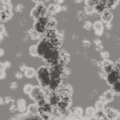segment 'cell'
I'll list each match as a JSON object with an SVG mask.
<instances>
[{
    "mask_svg": "<svg viewBox=\"0 0 120 120\" xmlns=\"http://www.w3.org/2000/svg\"><path fill=\"white\" fill-rule=\"evenodd\" d=\"M119 117H120V112H119Z\"/></svg>",
    "mask_w": 120,
    "mask_h": 120,
    "instance_id": "30",
    "label": "cell"
},
{
    "mask_svg": "<svg viewBox=\"0 0 120 120\" xmlns=\"http://www.w3.org/2000/svg\"><path fill=\"white\" fill-rule=\"evenodd\" d=\"M57 106H58L59 109H62V110L66 109L68 107V100H67V98H61V100H60V102H59V104Z\"/></svg>",
    "mask_w": 120,
    "mask_h": 120,
    "instance_id": "14",
    "label": "cell"
},
{
    "mask_svg": "<svg viewBox=\"0 0 120 120\" xmlns=\"http://www.w3.org/2000/svg\"><path fill=\"white\" fill-rule=\"evenodd\" d=\"M99 1L100 0H89L88 2H86V4H87V6L88 7H90V8H95L98 3H99Z\"/></svg>",
    "mask_w": 120,
    "mask_h": 120,
    "instance_id": "19",
    "label": "cell"
},
{
    "mask_svg": "<svg viewBox=\"0 0 120 120\" xmlns=\"http://www.w3.org/2000/svg\"><path fill=\"white\" fill-rule=\"evenodd\" d=\"M93 28H94L96 34L100 35L102 33V31H103V23H102V22L101 21H96L94 22V24H93Z\"/></svg>",
    "mask_w": 120,
    "mask_h": 120,
    "instance_id": "9",
    "label": "cell"
},
{
    "mask_svg": "<svg viewBox=\"0 0 120 120\" xmlns=\"http://www.w3.org/2000/svg\"><path fill=\"white\" fill-rule=\"evenodd\" d=\"M56 1H57L58 3H63V2H64V0H56Z\"/></svg>",
    "mask_w": 120,
    "mask_h": 120,
    "instance_id": "25",
    "label": "cell"
},
{
    "mask_svg": "<svg viewBox=\"0 0 120 120\" xmlns=\"http://www.w3.org/2000/svg\"><path fill=\"white\" fill-rule=\"evenodd\" d=\"M60 100H61V98H60V97H59L57 94L52 93V94L49 95L48 102L50 103L51 106H56V105H58L59 102H60Z\"/></svg>",
    "mask_w": 120,
    "mask_h": 120,
    "instance_id": "7",
    "label": "cell"
},
{
    "mask_svg": "<svg viewBox=\"0 0 120 120\" xmlns=\"http://www.w3.org/2000/svg\"><path fill=\"white\" fill-rule=\"evenodd\" d=\"M49 24V21L47 18H45L44 16L43 17H40L39 19H38L34 24V30H36L38 34L40 33H43L46 26Z\"/></svg>",
    "mask_w": 120,
    "mask_h": 120,
    "instance_id": "2",
    "label": "cell"
},
{
    "mask_svg": "<svg viewBox=\"0 0 120 120\" xmlns=\"http://www.w3.org/2000/svg\"><path fill=\"white\" fill-rule=\"evenodd\" d=\"M117 68H118V69H119V70H120V63H119V64H118V66H117Z\"/></svg>",
    "mask_w": 120,
    "mask_h": 120,
    "instance_id": "27",
    "label": "cell"
},
{
    "mask_svg": "<svg viewBox=\"0 0 120 120\" xmlns=\"http://www.w3.org/2000/svg\"><path fill=\"white\" fill-rule=\"evenodd\" d=\"M29 52H30V53H31L32 55H34V56L38 55V46H37V45H33V46H31V47H30V49H29Z\"/></svg>",
    "mask_w": 120,
    "mask_h": 120,
    "instance_id": "18",
    "label": "cell"
},
{
    "mask_svg": "<svg viewBox=\"0 0 120 120\" xmlns=\"http://www.w3.org/2000/svg\"><path fill=\"white\" fill-rule=\"evenodd\" d=\"M1 3L4 6H8L9 4V0H1Z\"/></svg>",
    "mask_w": 120,
    "mask_h": 120,
    "instance_id": "22",
    "label": "cell"
},
{
    "mask_svg": "<svg viewBox=\"0 0 120 120\" xmlns=\"http://www.w3.org/2000/svg\"><path fill=\"white\" fill-rule=\"evenodd\" d=\"M104 109H105V103H103L100 100L96 102V110L97 111H104Z\"/></svg>",
    "mask_w": 120,
    "mask_h": 120,
    "instance_id": "16",
    "label": "cell"
},
{
    "mask_svg": "<svg viewBox=\"0 0 120 120\" xmlns=\"http://www.w3.org/2000/svg\"><path fill=\"white\" fill-rule=\"evenodd\" d=\"M116 4H117V0H108L106 7H108V8H112V7H114Z\"/></svg>",
    "mask_w": 120,
    "mask_h": 120,
    "instance_id": "21",
    "label": "cell"
},
{
    "mask_svg": "<svg viewBox=\"0 0 120 120\" xmlns=\"http://www.w3.org/2000/svg\"><path fill=\"white\" fill-rule=\"evenodd\" d=\"M105 115L110 119V120H115L119 118V112H117L115 110L112 108H108L105 110Z\"/></svg>",
    "mask_w": 120,
    "mask_h": 120,
    "instance_id": "6",
    "label": "cell"
},
{
    "mask_svg": "<svg viewBox=\"0 0 120 120\" xmlns=\"http://www.w3.org/2000/svg\"><path fill=\"white\" fill-rule=\"evenodd\" d=\"M5 77V72H4V70H1V78L3 79Z\"/></svg>",
    "mask_w": 120,
    "mask_h": 120,
    "instance_id": "24",
    "label": "cell"
},
{
    "mask_svg": "<svg viewBox=\"0 0 120 120\" xmlns=\"http://www.w3.org/2000/svg\"><path fill=\"white\" fill-rule=\"evenodd\" d=\"M38 111H39L38 105H37V104H30L28 106V112L31 114H35L36 112H38Z\"/></svg>",
    "mask_w": 120,
    "mask_h": 120,
    "instance_id": "12",
    "label": "cell"
},
{
    "mask_svg": "<svg viewBox=\"0 0 120 120\" xmlns=\"http://www.w3.org/2000/svg\"><path fill=\"white\" fill-rule=\"evenodd\" d=\"M37 77L43 86H48L51 83V71L46 67H40L37 71Z\"/></svg>",
    "mask_w": 120,
    "mask_h": 120,
    "instance_id": "1",
    "label": "cell"
},
{
    "mask_svg": "<svg viewBox=\"0 0 120 120\" xmlns=\"http://www.w3.org/2000/svg\"><path fill=\"white\" fill-rule=\"evenodd\" d=\"M33 89H34V86L32 84H30V83H27V84H25L23 86V92L25 94H27V95H31Z\"/></svg>",
    "mask_w": 120,
    "mask_h": 120,
    "instance_id": "13",
    "label": "cell"
},
{
    "mask_svg": "<svg viewBox=\"0 0 120 120\" xmlns=\"http://www.w3.org/2000/svg\"><path fill=\"white\" fill-rule=\"evenodd\" d=\"M33 1H35V2H40V1H42V0H33Z\"/></svg>",
    "mask_w": 120,
    "mask_h": 120,
    "instance_id": "26",
    "label": "cell"
},
{
    "mask_svg": "<svg viewBox=\"0 0 120 120\" xmlns=\"http://www.w3.org/2000/svg\"><path fill=\"white\" fill-rule=\"evenodd\" d=\"M88 120H98V119L97 118V116H96V115H94V116H90Z\"/></svg>",
    "mask_w": 120,
    "mask_h": 120,
    "instance_id": "23",
    "label": "cell"
},
{
    "mask_svg": "<svg viewBox=\"0 0 120 120\" xmlns=\"http://www.w3.org/2000/svg\"><path fill=\"white\" fill-rule=\"evenodd\" d=\"M103 97H104V98L106 99L107 102H111V101H112L113 98H114V92L112 91V90H107V91L104 93Z\"/></svg>",
    "mask_w": 120,
    "mask_h": 120,
    "instance_id": "10",
    "label": "cell"
},
{
    "mask_svg": "<svg viewBox=\"0 0 120 120\" xmlns=\"http://www.w3.org/2000/svg\"><path fill=\"white\" fill-rule=\"evenodd\" d=\"M118 120H120V117H119V118H118Z\"/></svg>",
    "mask_w": 120,
    "mask_h": 120,
    "instance_id": "29",
    "label": "cell"
},
{
    "mask_svg": "<svg viewBox=\"0 0 120 120\" xmlns=\"http://www.w3.org/2000/svg\"><path fill=\"white\" fill-rule=\"evenodd\" d=\"M44 12H45V7H44L42 4H38V5L32 9V11H31V16H32L34 19L38 20V19H39L40 17H43Z\"/></svg>",
    "mask_w": 120,
    "mask_h": 120,
    "instance_id": "3",
    "label": "cell"
},
{
    "mask_svg": "<svg viewBox=\"0 0 120 120\" xmlns=\"http://www.w3.org/2000/svg\"><path fill=\"white\" fill-rule=\"evenodd\" d=\"M104 71L106 73H111L112 71H113V66L111 64V63H107L104 65Z\"/></svg>",
    "mask_w": 120,
    "mask_h": 120,
    "instance_id": "15",
    "label": "cell"
},
{
    "mask_svg": "<svg viewBox=\"0 0 120 120\" xmlns=\"http://www.w3.org/2000/svg\"><path fill=\"white\" fill-rule=\"evenodd\" d=\"M85 112H86V114L89 115V116H94L97 112H96V110H95L94 108H91V107H90V108H87V109H86Z\"/></svg>",
    "mask_w": 120,
    "mask_h": 120,
    "instance_id": "20",
    "label": "cell"
},
{
    "mask_svg": "<svg viewBox=\"0 0 120 120\" xmlns=\"http://www.w3.org/2000/svg\"><path fill=\"white\" fill-rule=\"evenodd\" d=\"M37 74V71L33 68H26L24 70V76L26 78H33Z\"/></svg>",
    "mask_w": 120,
    "mask_h": 120,
    "instance_id": "11",
    "label": "cell"
},
{
    "mask_svg": "<svg viewBox=\"0 0 120 120\" xmlns=\"http://www.w3.org/2000/svg\"><path fill=\"white\" fill-rule=\"evenodd\" d=\"M119 80H120V75H119V73H118L117 71H115V70L112 71L111 73H109V74L107 75V82H108V83L111 84V85L114 84V83H115L116 82H118Z\"/></svg>",
    "mask_w": 120,
    "mask_h": 120,
    "instance_id": "5",
    "label": "cell"
},
{
    "mask_svg": "<svg viewBox=\"0 0 120 120\" xmlns=\"http://www.w3.org/2000/svg\"><path fill=\"white\" fill-rule=\"evenodd\" d=\"M84 1H85V2H88V1H89V0H84Z\"/></svg>",
    "mask_w": 120,
    "mask_h": 120,
    "instance_id": "28",
    "label": "cell"
},
{
    "mask_svg": "<svg viewBox=\"0 0 120 120\" xmlns=\"http://www.w3.org/2000/svg\"><path fill=\"white\" fill-rule=\"evenodd\" d=\"M112 91L114 93H117V94H120V80L118 82H116L114 84L112 85Z\"/></svg>",
    "mask_w": 120,
    "mask_h": 120,
    "instance_id": "17",
    "label": "cell"
},
{
    "mask_svg": "<svg viewBox=\"0 0 120 120\" xmlns=\"http://www.w3.org/2000/svg\"><path fill=\"white\" fill-rule=\"evenodd\" d=\"M31 97H32V98H33L34 100H36L38 103L40 102L41 100H44V99H45V98H44V94H43L41 88L38 87V86H34V89H33V91H32V93H31Z\"/></svg>",
    "mask_w": 120,
    "mask_h": 120,
    "instance_id": "4",
    "label": "cell"
},
{
    "mask_svg": "<svg viewBox=\"0 0 120 120\" xmlns=\"http://www.w3.org/2000/svg\"><path fill=\"white\" fill-rule=\"evenodd\" d=\"M100 18H101V22H111L112 20V14L111 13L110 10L108 9H105L101 12V15H100Z\"/></svg>",
    "mask_w": 120,
    "mask_h": 120,
    "instance_id": "8",
    "label": "cell"
}]
</instances>
